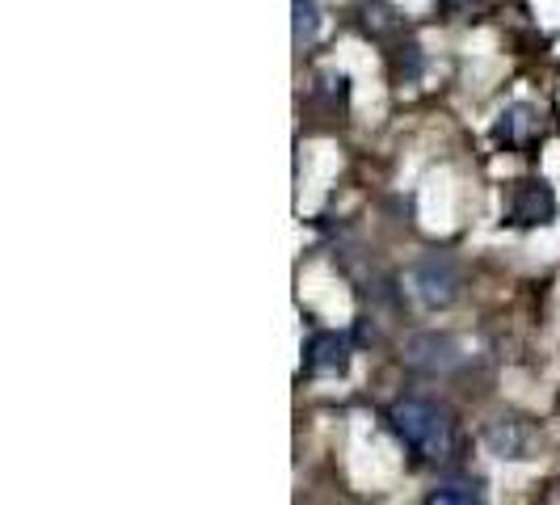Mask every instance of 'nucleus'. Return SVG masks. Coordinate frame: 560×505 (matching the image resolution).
<instances>
[{
    "label": "nucleus",
    "instance_id": "nucleus-1",
    "mask_svg": "<svg viewBox=\"0 0 560 505\" xmlns=\"http://www.w3.org/2000/svg\"><path fill=\"white\" fill-rule=\"evenodd\" d=\"M388 425H393V434L418 455L421 463H439V459L451 455L455 425H451L447 409L434 404V400H421V396L396 400L393 409H388Z\"/></svg>",
    "mask_w": 560,
    "mask_h": 505
},
{
    "label": "nucleus",
    "instance_id": "nucleus-2",
    "mask_svg": "<svg viewBox=\"0 0 560 505\" xmlns=\"http://www.w3.org/2000/svg\"><path fill=\"white\" fill-rule=\"evenodd\" d=\"M409 286H413V300L425 312H447L459 300V274L447 257H421L409 270Z\"/></svg>",
    "mask_w": 560,
    "mask_h": 505
},
{
    "label": "nucleus",
    "instance_id": "nucleus-3",
    "mask_svg": "<svg viewBox=\"0 0 560 505\" xmlns=\"http://www.w3.org/2000/svg\"><path fill=\"white\" fill-rule=\"evenodd\" d=\"M505 215L514 227H544L557 220V195L548 181H518L505 198Z\"/></svg>",
    "mask_w": 560,
    "mask_h": 505
},
{
    "label": "nucleus",
    "instance_id": "nucleus-4",
    "mask_svg": "<svg viewBox=\"0 0 560 505\" xmlns=\"http://www.w3.org/2000/svg\"><path fill=\"white\" fill-rule=\"evenodd\" d=\"M308 371L316 375H346V366H350V341L341 333H316L308 341Z\"/></svg>",
    "mask_w": 560,
    "mask_h": 505
},
{
    "label": "nucleus",
    "instance_id": "nucleus-5",
    "mask_svg": "<svg viewBox=\"0 0 560 505\" xmlns=\"http://www.w3.org/2000/svg\"><path fill=\"white\" fill-rule=\"evenodd\" d=\"M485 443H489L493 455H502V459H532L535 434L523 421H498V425H489Z\"/></svg>",
    "mask_w": 560,
    "mask_h": 505
},
{
    "label": "nucleus",
    "instance_id": "nucleus-6",
    "mask_svg": "<svg viewBox=\"0 0 560 505\" xmlns=\"http://www.w3.org/2000/svg\"><path fill=\"white\" fill-rule=\"evenodd\" d=\"M539 131V122H535L532 106H514V110L502 114V122H498V140L505 143H527Z\"/></svg>",
    "mask_w": 560,
    "mask_h": 505
},
{
    "label": "nucleus",
    "instance_id": "nucleus-7",
    "mask_svg": "<svg viewBox=\"0 0 560 505\" xmlns=\"http://www.w3.org/2000/svg\"><path fill=\"white\" fill-rule=\"evenodd\" d=\"M430 502L434 505H447V502L472 505V502H485V489H480V480H447V484H439V489L430 493Z\"/></svg>",
    "mask_w": 560,
    "mask_h": 505
},
{
    "label": "nucleus",
    "instance_id": "nucleus-8",
    "mask_svg": "<svg viewBox=\"0 0 560 505\" xmlns=\"http://www.w3.org/2000/svg\"><path fill=\"white\" fill-rule=\"evenodd\" d=\"M320 34V9L316 0H295V47H312Z\"/></svg>",
    "mask_w": 560,
    "mask_h": 505
},
{
    "label": "nucleus",
    "instance_id": "nucleus-9",
    "mask_svg": "<svg viewBox=\"0 0 560 505\" xmlns=\"http://www.w3.org/2000/svg\"><path fill=\"white\" fill-rule=\"evenodd\" d=\"M447 4H464V0H447Z\"/></svg>",
    "mask_w": 560,
    "mask_h": 505
}]
</instances>
